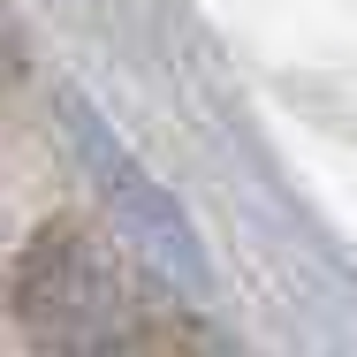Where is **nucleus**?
Returning <instances> with one entry per match:
<instances>
[{
    "mask_svg": "<svg viewBox=\"0 0 357 357\" xmlns=\"http://www.w3.org/2000/svg\"><path fill=\"white\" fill-rule=\"evenodd\" d=\"M31 69V46H23V23H15V8L0 0V91H15Z\"/></svg>",
    "mask_w": 357,
    "mask_h": 357,
    "instance_id": "obj_2",
    "label": "nucleus"
},
{
    "mask_svg": "<svg viewBox=\"0 0 357 357\" xmlns=\"http://www.w3.org/2000/svg\"><path fill=\"white\" fill-rule=\"evenodd\" d=\"M15 319L46 357H130L144 342V289L107 236L54 220L15 259Z\"/></svg>",
    "mask_w": 357,
    "mask_h": 357,
    "instance_id": "obj_1",
    "label": "nucleus"
}]
</instances>
